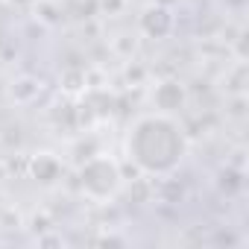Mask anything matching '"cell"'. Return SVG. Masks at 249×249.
Instances as JSON below:
<instances>
[{"label":"cell","mask_w":249,"mask_h":249,"mask_svg":"<svg viewBox=\"0 0 249 249\" xmlns=\"http://www.w3.org/2000/svg\"><path fill=\"white\" fill-rule=\"evenodd\" d=\"M117 179H120V173H117L114 161L94 159V161H88V164L82 167V188H85L91 196H108V194H114Z\"/></svg>","instance_id":"cell-2"},{"label":"cell","mask_w":249,"mask_h":249,"mask_svg":"<svg viewBox=\"0 0 249 249\" xmlns=\"http://www.w3.org/2000/svg\"><path fill=\"white\" fill-rule=\"evenodd\" d=\"M126 147H129V156L135 159V164L147 173H167L185 156L182 129L167 114L141 117L129 132Z\"/></svg>","instance_id":"cell-1"}]
</instances>
